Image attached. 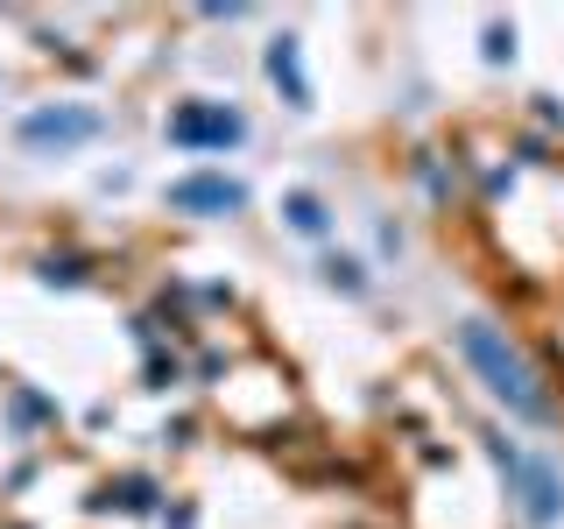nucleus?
<instances>
[{
	"label": "nucleus",
	"mask_w": 564,
	"mask_h": 529,
	"mask_svg": "<svg viewBox=\"0 0 564 529\" xmlns=\"http://www.w3.org/2000/svg\"><path fill=\"white\" fill-rule=\"evenodd\" d=\"M458 353H466V367L487 381V396H501L516 417H529V423L551 417V396H543L536 367L522 360V346L508 339L501 325H487V317H466V325H458Z\"/></svg>",
	"instance_id": "f257e3e1"
},
{
	"label": "nucleus",
	"mask_w": 564,
	"mask_h": 529,
	"mask_svg": "<svg viewBox=\"0 0 564 529\" xmlns=\"http://www.w3.org/2000/svg\"><path fill=\"white\" fill-rule=\"evenodd\" d=\"M487 452H494V466H501V481H508L516 516H522L529 529H557V522H564V473L551 466V458L508 445V438H487Z\"/></svg>",
	"instance_id": "f03ea898"
},
{
	"label": "nucleus",
	"mask_w": 564,
	"mask_h": 529,
	"mask_svg": "<svg viewBox=\"0 0 564 529\" xmlns=\"http://www.w3.org/2000/svg\"><path fill=\"white\" fill-rule=\"evenodd\" d=\"M99 128L106 120L93 114V106H35V114H22L29 149H78V141H93Z\"/></svg>",
	"instance_id": "7ed1b4c3"
},
{
	"label": "nucleus",
	"mask_w": 564,
	"mask_h": 529,
	"mask_svg": "<svg viewBox=\"0 0 564 529\" xmlns=\"http://www.w3.org/2000/svg\"><path fill=\"white\" fill-rule=\"evenodd\" d=\"M247 134V120L234 106H176L170 114V141L176 149H234Z\"/></svg>",
	"instance_id": "20e7f679"
},
{
	"label": "nucleus",
	"mask_w": 564,
	"mask_h": 529,
	"mask_svg": "<svg viewBox=\"0 0 564 529\" xmlns=\"http://www.w3.org/2000/svg\"><path fill=\"white\" fill-rule=\"evenodd\" d=\"M170 205L176 212H240L247 191L234 176H184V184H170Z\"/></svg>",
	"instance_id": "39448f33"
},
{
	"label": "nucleus",
	"mask_w": 564,
	"mask_h": 529,
	"mask_svg": "<svg viewBox=\"0 0 564 529\" xmlns=\"http://www.w3.org/2000/svg\"><path fill=\"white\" fill-rule=\"evenodd\" d=\"M269 78L290 93V106H311V85H304V64H296V35H275L269 43Z\"/></svg>",
	"instance_id": "423d86ee"
},
{
	"label": "nucleus",
	"mask_w": 564,
	"mask_h": 529,
	"mask_svg": "<svg viewBox=\"0 0 564 529\" xmlns=\"http://www.w3.org/2000/svg\"><path fill=\"white\" fill-rule=\"evenodd\" d=\"M282 212H290L296 234H325V205L311 198V191H296V198H282Z\"/></svg>",
	"instance_id": "0eeeda50"
}]
</instances>
